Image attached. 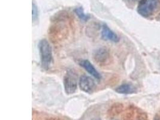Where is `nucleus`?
<instances>
[{"instance_id": "nucleus-7", "label": "nucleus", "mask_w": 160, "mask_h": 120, "mask_svg": "<svg viewBox=\"0 0 160 120\" xmlns=\"http://www.w3.org/2000/svg\"><path fill=\"white\" fill-rule=\"evenodd\" d=\"M102 38L104 39L109 40L114 42H117L119 40L117 34H115L112 30H110L106 25H104L102 26Z\"/></svg>"}, {"instance_id": "nucleus-5", "label": "nucleus", "mask_w": 160, "mask_h": 120, "mask_svg": "<svg viewBox=\"0 0 160 120\" xmlns=\"http://www.w3.org/2000/svg\"><path fill=\"white\" fill-rule=\"evenodd\" d=\"M80 66L85 69L86 71L94 76L95 78L100 79L101 78V75L98 73V72L96 70L94 66L87 60H80L79 62Z\"/></svg>"}, {"instance_id": "nucleus-3", "label": "nucleus", "mask_w": 160, "mask_h": 120, "mask_svg": "<svg viewBox=\"0 0 160 120\" xmlns=\"http://www.w3.org/2000/svg\"><path fill=\"white\" fill-rule=\"evenodd\" d=\"M64 90L67 94H73L77 89L78 80L76 74L72 71L69 70L64 78Z\"/></svg>"}, {"instance_id": "nucleus-8", "label": "nucleus", "mask_w": 160, "mask_h": 120, "mask_svg": "<svg viewBox=\"0 0 160 120\" xmlns=\"http://www.w3.org/2000/svg\"><path fill=\"white\" fill-rule=\"evenodd\" d=\"M116 91L118 93L123 94H130L136 92V88L131 84L124 83L119 86L116 88Z\"/></svg>"}, {"instance_id": "nucleus-11", "label": "nucleus", "mask_w": 160, "mask_h": 120, "mask_svg": "<svg viewBox=\"0 0 160 120\" xmlns=\"http://www.w3.org/2000/svg\"><path fill=\"white\" fill-rule=\"evenodd\" d=\"M129 2H135L136 1H138V0H128Z\"/></svg>"}, {"instance_id": "nucleus-2", "label": "nucleus", "mask_w": 160, "mask_h": 120, "mask_svg": "<svg viewBox=\"0 0 160 120\" xmlns=\"http://www.w3.org/2000/svg\"><path fill=\"white\" fill-rule=\"evenodd\" d=\"M160 0H140L138 7V13L143 17L153 15L160 7Z\"/></svg>"}, {"instance_id": "nucleus-1", "label": "nucleus", "mask_w": 160, "mask_h": 120, "mask_svg": "<svg viewBox=\"0 0 160 120\" xmlns=\"http://www.w3.org/2000/svg\"><path fill=\"white\" fill-rule=\"evenodd\" d=\"M41 63L44 68H49L52 60V51L50 43L46 39L42 40L38 44Z\"/></svg>"}, {"instance_id": "nucleus-4", "label": "nucleus", "mask_w": 160, "mask_h": 120, "mask_svg": "<svg viewBox=\"0 0 160 120\" xmlns=\"http://www.w3.org/2000/svg\"><path fill=\"white\" fill-rule=\"evenodd\" d=\"M95 86L94 80L86 75H83L79 79V87L81 90L85 92L91 93L94 90Z\"/></svg>"}, {"instance_id": "nucleus-6", "label": "nucleus", "mask_w": 160, "mask_h": 120, "mask_svg": "<svg viewBox=\"0 0 160 120\" xmlns=\"http://www.w3.org/2000/svg\"><path fill=\"white\" fill-rule=\"evenodd\" d=\"M109 54L108 51L105 48H100L95 51L94 54V58L95 61L100 63V64H104L108 60Z\"/></svg>"}, {"instance_id": "nucleus-9", "label": "nucleus", "mask_w": 160, "mask_h": 120, "mask_svg": "<svg viewBox=\"0 0 160 120\" xmlns=\"http://www.w3.org/2000/svg\"><path fill=\"white\" fill-rule=\"evenodd\" d=\"M74 12H75V13L77 15V16L80 18L82 21H87L89 19V16L86 15L84 13L83 8H82V7H79V8H76L74 10Z\"/></svg>"}, {"instance_id": "nucleus-10", "label": "nucleus", "mask_w": 160, "mask_h": 120, "mask_svg": "<svg viewBox=\"0 0 160 120\" xmlns=\"http://www.w3.org/2000/svg\"><path fill=\"white\" fill-rule=\"evenodd\" d=\"M38 9L36 5L32 3V21H36L38 18Z\"/></svg>"}]
</instances>
